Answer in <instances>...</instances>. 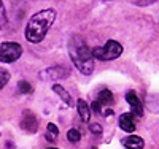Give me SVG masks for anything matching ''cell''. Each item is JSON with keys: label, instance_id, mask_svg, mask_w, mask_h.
<instances>
[{"label": "cell", "instance_id": "5bb4252c", "mask_svg": "<svg viewBox=\"0 0 159 149\" xmlns=\"http://www.w3.org/2000/svg\"><path fill=\"white\" fill-rule=\"evenodd\" d=\"M67 140H69L70 143H78L80 140H81V133H80L76 129H70V130L67 132Z\"/></svg>", "mask_w": 159, "mask_h": 149}, {"label": "cell", "instance_id": "277c9868", "mask_svg": "<svg viewBox=\"0 0 159 149\" xmlns=\"http://www.w3.org/2000/svg\"><path fill=\"white\" fill-rule=\"evenodd\" d=\"M22 54V48L16 42H5L0 45V62L10 64L16 62Z\"/></svg>", "mask_w": 159, "mask_h": 149}, {"label": "cell", "instance_id": "8fae6325", "mask_svg": "<svg viewBox=\"0 0 159 149\" xmlns=\"http://www.w3.org/2000/svg\"><path fill=\"white\" fill-rule=\"evenodd\" d=\"M52 90H54V92H56L57 95H59L65 103H67V105H72V103H73V102H72V97H70V94L65 90L61 84H54V86H52Z\"/></svg>", "mask_w": 159, "mask_h": 149}, {"label": "cell", "instance_id": "8992f818", "mask_svg": "<svg viewBox=\"0 0 159 149\" xmlns=\"http://www.w3.org/2000/svg\"><path fill=\"white\" fill-rule=\"evenodd\" d=\"M126 100H127V103L130 105V108H132V113H134V114H137V116H142V114H143L142 102L139 100L137 94H135L134 90H129V92L126 94Z\"/></svg>", "mask_w": 159, "mask_h": 149}, {"label": "cell", "instance_id": "6da1fadb", "mask_svg": "<svg viewBox=\"0 0 159 149\" xmlns=\"http://www.w3.org/2000/svg\"><path fill=\"white\" fill-rule=\"evenodd\" d=\"M69 52L73 60V65L81 72L83 75H91L94 70V60H92V51L88 48L86 42L80 37L75 35L69 42Z\"/></svg>", "mask_w": 159, "mask_h": 149}, {"label": "cell", "instance_id": "ffe728a7", "mask_svg": "<svg viewBox=\"0 0 159 149\" xmlns=\"http://www.w3.org/2000/svg\"><path fill=\"white\" fill-rule=\"evenodd\" d=\"M132 3H134V5H151L154 2H153V0H147V2H137V0H135V2H132Z\"/></svg>", "mask_w": 159, "mask_h": 149}, {"label": "cell", "instance_id": "9a60e30c", "mask_svg": "<svg viewBox=\"0 0 159 149\" xmlns=\"http://www.w3.org/2000/svg\"><path fill=\"white\" fill-rule=\"evenodd\" d=\"M10 81V73L5 68H0V90L5 87V84Z\"/></svg>", "mask_w": 159, "mask_h": 149}, {"label": "cell", "instance_id": "d6986e66", "mask_svg": "<svg viewBox=\"0 0 159 149\" xmlns=\"http://www.w3.org/2000/svg\"><path fill=\"white\" fill-rule=\"evenodd\" d=\"M91 108H92V110H94L96 113H102V105H100L99 102H94V103H92V106H91Z\"/></svg>", "mask_w": 159, "mask_h": 149}, {"label": "cell", "instance_id": "7a4b0ae2", "mask_svg": "<svg viewBox=\"0 0 159 149\" xmlns=\"http://www.w3.org/2000/svg\"><path fill=\"white\" fill-rule=\"evenodd\" d=\"M54 19H56V13L52 10L38 11L27 22V27H25V38H27L30 43H40L45 38L46 32L49 30V27L52 25Z\"/></svg>", "mask_w": 159, "mask_h": 149}, {"label": "cell", "instance_id": "30bf717a", "mask_svg": "<svg viewBox=\"0 0 159 149\" xmlns=\"http://www.w3.org/2000/svg\"><path fill=\"white\" fill-rule=\"evenodd\" d=\"M76 108H78L80 117H81L83 121H89V117H91V108H89V105L84 100H78L76 102Z\"/></svg>", "mask_w": 159, "mask_h": 149}, {"label": "cell", "instance_id": "4fadbf2b", "mask_svg": "<svg viewBox=\"0 0 159 149\" xmlns=\"http://www.w3.org/2000/svg\"><path fill=\"white\" fill-rule=\"evenodd\" d=\"M57 133H59V130H57V127L54 124H48V133H46V140L48 141H54L57 138Z\"/></svg>", "mask_w": 159, "mask_h": 149}, {"label": "cell", "instance_id": "ac0fdd59", "mask_svg": "<svg viewBox=\"0 0 159 149\" xmlns=\"http://www.w3.org/2000/svg\"><path fill=\"white\" fill-rule=\"evenodd\" d=\"M7 22V15H5V7L0 2V25H3Z\"/></svg>", "mask_w": 159, "mask_h": 149}, {"label": "cell", "instance_id": "e0dca14e", "mask_svg": "<svg viewBox=\"0 0 159 149\" xmlns=\"http://www.w3.org/2000/svg\"><path fill=\"white\" fill-rule=\"evenodd\" d=\"M89 130H91L92 133H94V135H100L103 129H102V125H100V124H91V125H89Z\"/></svg>", "mask_w": 159, "mask_h": 149}, {"label": "cell", "instance_id": "2e32d148", "mask_svg": "<svg viewBox=\"0 0 159 149\" xmlns=\"http://www.w3.org/2000/svg\"><path fill=\"white\" fill-rule=\"evenodd\" d=\"M18 89L22 94H30L32 92V87H30V84L27 83V81H19V83H18Z\"/></svg>", "mask_w": 159, "mask_h": 149}, {"label": "cell", "instance_id": "3957f363", "mask_svg": "<svg viewBox=\"0 0 159 149\" xmlns=\"http://www.w3.org/2000/svg\"><path fill=\"white\" fill-rule=\"evenodd\" d=\"M91 51H92V57H96L99 60H113V59L121 56L123 46L119 45L116 40H108V42L105 43V46L94 48V49H91Z\"/></svg>", "mask_w": 159, "mask_h": 149}, {"label": "cell", "instance_id": "7402d4cb", "mask_svg": "<svg viewBox=\"0 0 159 149\" xmlns=\"http://www.w3.org/2000/svg\"><path fill=\"white\" fill-rule=\"evenodd\" d=\"M91 149H97V147H96V146H94V147H91Z\"/></svg>", "mask_w": 159, "mask_h": 149}, {"label": "cell", "instance_id": "603a6c76", "mask_svg": "<svg viewBox=\"0 0 159 149\" xmlns=\"http://www.w3.org/2000/svg\"><path fill=\"white\" fill-rule=\"evenodd\" d=\"M49 149H56V147H49Z\"/></svg>", "mask_w": 159, "mask_h": 149}, {"label": "cell", "instance_id": "9c48e42d", "mask_svg": "<svg viewBox=\"0 0 159 149\" xmlns=\"http://www.w3.org/2000/svg\"><path fill=\"white\" fill-rule=\"evenodd\" d=\"M121 144L127 149H143L145 141L140 137H137V135H129V137L121 140Z\"/></svg>", "mask_w": 159, "mask_h": 149}, {"label": "cell", "instance_id": "7c38bea8", "mask_svg": "<svg viewBox=\"0 0 159 149\" xmlns=\"http://www.w3.org/2000/svg\"><path fill=\"white\" fill-rule=\"evenodd\" d=\"M100 105H103V106H108V105H111L113 103V94L110 92V90H107V89H103L100 94H99V100H97Z\"/></svg>", "mask_w": 159, "mask_h": 149}, {"label": "cell", "instance_id": "52a82bcc", "mask_svg": "<svg viewBox=\"0 0 159 149\" xmlns=\"http://www.w3.org/2000/svg\"><path fill=\"white\" fill-rule=\"evenodd\" d=\"M119 127H121L124 132L127 133H132L135 130V119H134V114L130 113H124L119 116Z\"/></svg>", "mask_w": 159, "mask_h": 149}, {"label": "cell", "instance_id": "44dd1931", "mask_svg": "<svg viewBox=\"0 0 159 149\" xmlns=\"http://www.w3.org/2000/svg\"><path fill=\"white\" fill-rule=\"evenodd\" d=\"M102 114L103 116H110V114H113V110H111V108H107V110H103V108H102Z\"/></svg>", "mask_w": 159, "mask_h": 149}, {"label": "cell", "instance_id": "5b68a950", "mask_svg": "<svg viewBox=\"0 0 159 149\" xmlns=\"http://www.w3.org/2000/svg\"><path fill=\"white\" fill-rule=\"evenodd\" d=\"M67 76V70L64 68V67H51V68H46L45 72H42L40 73V78L42 79H54V81H57V79H61V78H65Z\"/></svg>", "mask_w": 159, "mask_h": 149}, {"label": "cell", "instance_id": "ba28073f", "mask_svg": "<svg viewBox=\"0 0 159 149\" xmlns=\"http://www.w3.org/2000/svg\"><path fill=\"white\" fill-rule=\"evenodd\" d=\"M21 127H22L24 130H27L29 133L37 132V127H38L37 117H35L32 113H25V114L22 116V121H21Z\"/></svg>", "mask_w": 159, "mask_h": 149}]
</instances>
